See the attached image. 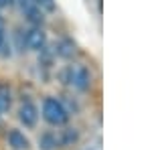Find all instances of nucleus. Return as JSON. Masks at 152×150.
Wrapping results in <instances>:
<instances>
[{
  "label": "nucleus",
  "mask_w": 152,
  "mask_h": 150,
  "mask_svg": "<svg viewBox=\"0 0 152 150\" xmlns=\"http://www.w3.org/2000/svg\"><path fill=\"white\" fill-rule=\"evenodd\" d=\"M43 120L47 122L49 126H55V128H61L69 122V110L65 108V104L57 100V97H45L43 100Z\"/></svg>",
  "instance_id": "2"
},
{
  "label": "nucleus",
  "mask_w": 152,
  "mask_h": 150,
  "mask_svg": "<svg viewBox=\"0 0 152 150\" xmlns=\"http://www.w3.org/2000/svg\"><path fill=\"white\" fill-rule=\"evenodd\" d=\"M12 4H14V0H0V10H4V8H10Z\"/></svg>",
  "instance_id": "13"
},
{
  "label": "nucleus",
  "mask_w": 152,
  "mask_h": 150,
  "mask_svg": "<svg viewBox=\"0 0 152 150\" xmlns=\"http://www.w3.org/2000/svg\"><path fill=\"white\" fill-rule=\"evenodd\" d=\"M18 120H20V124L24 128L37 126V122H39V110H37V105L31 100H26V102H23V104L18 105Z\"/></svg>",
  "instance_id": "4"
},
{
  "label": "nucleus",
  "mask_w": 152,
  "mask_h": 150,
  "mask_svg": "<svg viewBox=\"0 0 152 150\" xmlns=\"http://www.w3.org/2000/svg\"><path fill=\"white\" fill-rule=\"evenodd\" d=\"M0 57H10V45L6 41V33H4V18L0 16Z\"/></svg>",
  "instance_id": "10"
},
{
  "label": "nucleus",
  "mask_w": 152,
  "mask_h": 150,
  "mask_svg": "<svg viewBox=\"0 0 152 150\" xmlns=\"http://www.w3.org/2000/svg\"><path fill=\"white\" fill-rule=\"evenodd\" d=\"M24 45L31 51H43L47 47V33L43 26H31L28 31H24Z\"/></svg>",
  "instance_id": "3"
},
{
  "label": "nucleus",
  "mask_w": 152,
  "mask_h": 150,
  "mask_svg": "<svg viewBox=\"0 0 152 150\" xmlns=\"http://www.w3.org/2000/svg\"><path fill=\"white\" fill-rule=\"evenodd\" d=\"M77 140H79V130H77V128H65V130L57 132V144H59V148L73 146V144H77Z\"/></svg>",
  "instance_id": "6"
},
{
  "label": "nucleus",
  "mask_w": 152,
  "mask_h": 150,
  "mask_svg": "<svg viewBox=\"0 0 152 150\" xmlns=\"http://www.w3.org/2000/svg\"><path fill=\"white\" fill-rule=\"evenodd\" d=\"M14 2H18V6H20L23 14H26L28 10H33V8L37 6V0H14Z\"/></svg>",
  "instance_id": "12"
},
{
  "label": "nucleus",
  "mask_w": 152,
  "mask_h": 150,
  "mask_svg": "<svg viewBox=\"0 0 152 150\" xmlns=\"http://www.w3.org/2000/svg\"><path fill=\"white\" fill-rule=\"evenodd\" d=\"M39 148L41 150H57L59 148L57 134H55V132H45V134H41V138H39Z\"/></svg>",
  "instance_id": "8"
},
{
  "label": "nucleus",
  "mask_w": 152,
  "mask_h": 150,
  "mask_svg": "<svg viewBox=\"0 0 152 150\" xmlns=\"http://www.w3.org/2000/svg\"><path fill=\"white\" fill-rule=\"evenodd\" d=\"M6 142H8V146H10L12 150H28L31 148V140L26 138L20 130H16V128H12L10 132H8Z\"/></svg>",
  "instance_id": "5"
},
{
  "label": "nucleus",
  "mask_w": 152,
  "mask_h": 150,
  "mask_svg": "<svg viewBox=\"0 0 152 150\" xmlns=\"http://www.w3.org/2000/svg\"><path fill=\"white\" fill-rule=\"evenodd\" d=\"M75 53H77V47L71 39H61L55 45V51H53V55H57L61 59H71Z\"/></svg>",
  "instance_id": "7"
},
{
  "label": "nucleus",
  "mask_w": 152,
  "mask_h": 150,
  "mask_svg": "<svg viewBox=\"0 0 152 150\" xmlns=\"http://www.w3.org/2000/svg\"><path fill=\"white\" fill-rule=\"evenodd\" d=\"M12 105V91L8 85H0V110L6 114Z\"/></svg>",
  "instance_id": "9"
},
{
  "label": "nucleus",
  "mask_w": 152,
  "mask_h": 150,
  "mask_svg": "<svg viewBox=\"0 0 152 150\" xmlns=\"http://www.w3.org/2000/svg\"><path fill=\"white\" fill-rule=\"evenodd\" d=\"M37 6L47 14V12H53L57 8V2H55V0H37Z\"/></svg>",
  "instance_id": "11"
},
{
  "label": "nucleus",
  "mask_w": 152,
  "mask_h": 150,
  "mask_svg": "<svg viewBox=\"0 0 152 150\" xmlns=\"http://www.w3.org/2000/svg\"><path fill=\"white\" fill-rule=\"evenodd\" d=\"M2 116H4V112H2V110H0V118H2Z\"/></svg>",
  "instance_id": "14"
},
{
  "label": "nucleus",
  "mask_w": 152,
  "mask_h": 150,
  "mask_svg": "<svg viewBox=\"0 0 152 150\" xmlns=\"http://www.w3.org/2000/svg\"><path fill=\"white\" fill-rule=\"evenodd\" d=\"M57 77L63 85H69L77 91H87L91 87V71L85 65H65Z\"/></svg>",
  "instance_id": "1"
}]
</instances>
